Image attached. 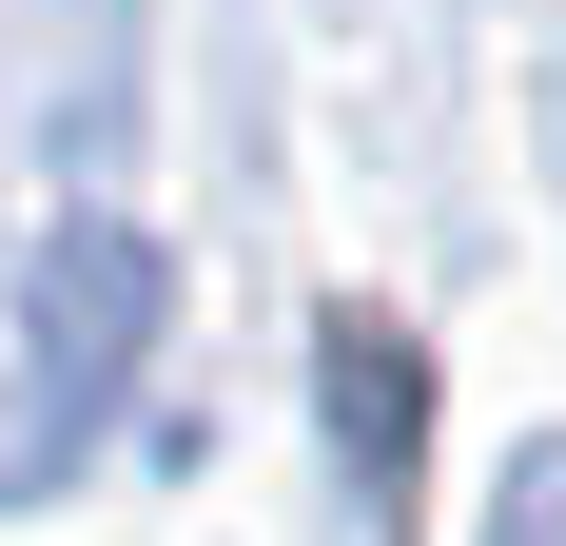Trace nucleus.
Instances as JSON below:
<instances>
[{"label":"nucleus","mask_w":566,"mask_h":546,"mask_svg":"<svg viewBox=\"0 0 566 546\" xmlns=\"http://www.w3.org/2000/svg\"><path fill=\"white\" fill-rule=\"evenodd\" d=\"M313 371H333V430H352V469H371V507L410 527V469H430V351H410L391 313H313Z\"/></svg>","instance_id":"f257e3e1"}]
</instances>
